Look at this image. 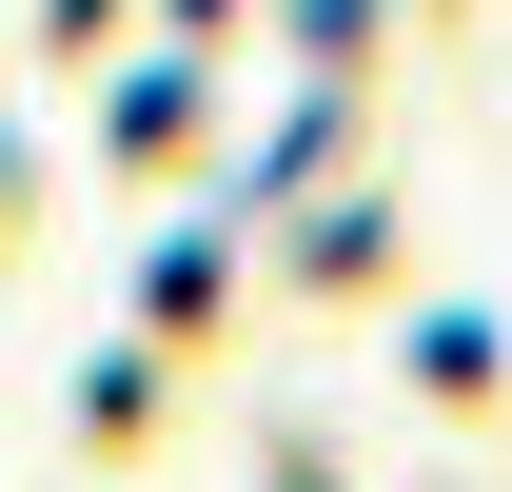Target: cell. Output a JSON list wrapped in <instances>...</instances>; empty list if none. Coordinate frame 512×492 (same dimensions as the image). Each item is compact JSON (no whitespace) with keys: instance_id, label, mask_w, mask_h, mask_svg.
<instances>
[]
</instances>
